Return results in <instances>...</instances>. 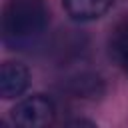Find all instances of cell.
<instances>
[{
    "label": "cell",
    "mask_w": 128,
    "mask_h": 128,
    "mask_svg": "<svg viewBox=\"0 0 128 128\" xmlns=\"http://www.w3.org/2000/svg\"><path fill=\"white\" fill-rule=\"evenodd\" d=\"M68 90L78 98H100L104 94L106 86L100 76L90 74V72H82V74L68 80Z\"/></svg>",
    "instance_id": "cell-5"
},
{
    "label": "cell",
    "mask_w": 128,
    "mask_h": 128,
    "mask_svg": "<svg viewBox=\"0 0 128 128\" xmlns=\"http://www.w3.org/2000/svg\"><path fill=\"white\" fill-rule=\"evenodd\" d=\"M62 4L72 20L90 22L102 18L110 10L112 0H62Z\"/></svg>",
    "instance_id": "cell-4"
},
{
    "label": "cell",
    "mask_w": 128,
    "mask_h": 128,
    "mask_svg": "<svg viewBox=\"0 0 128 128\" xmlns=\"http://www.w3.org/2000/svg\"><path fill=\"white\" fill-rule=\"evenodd\" d=\"M30 84V72L22 62L8 60L0 68V96L4 100L18 98L26 92Z\"/></svg>",
    "instance_id": "cell-3"
},
{
    "label": "cell",
    "mask_w": 128,
    "mask_h": 128,
    "mask_svg": "<svg viewBox=\"0 0 128 128\" xmlns=\"http://www.w3.org/2000/svg\"><path fill=\"white\" fill-rule=\"evenodd\" d=\"M48 22L44 0H8L2 10V40L12 50L26 48L46 32Z\"/></svg>",
    "instance_id": "cell-1"
},
{
    "label": "cell",
    "mask_w": 128,
    "mask_h": 128,
    "mask_svg": "<svg viewBox=\"0 0 128 128\" xmlns=\"http://www.w3.org/2000/svg\"><path fill=\"white\" fill-rule=\"evenodd\" d=\"M110 54L112 58L128 72V20L116 26L110 36Z\"/></svg>",
    "instance_id": "cell-6"
},
{
    "label": "cell",
    "mask_w": 128,
    "mask_h": 128,
    "mask_svg": "<svg viewBox=\"0 0 128 128\" xmlns=\"http://www.w3.org/2000/svg\"><path fill=\"white\" fill-rule=\"evenodd\" d=\"M56 116V108L54 102L44 96V94H32L22 98L12 110H10V118L16 126L22 128H42L54 122Z\"/></svg>",
    "instance_id": "cell-2"
}]
</instances>
